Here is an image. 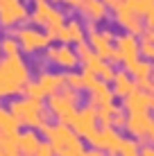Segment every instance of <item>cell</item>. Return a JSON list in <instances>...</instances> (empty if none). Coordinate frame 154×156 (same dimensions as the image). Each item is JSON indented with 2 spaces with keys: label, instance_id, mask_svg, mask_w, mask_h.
Listing matches in <instances>:
<instances>
[{
  "label": "cell",
  "instance_id": "cell-32",
  "mask_svg": "<svg viewBox=\"0 0 154 156\" xmlns=\"http://www.w3.org/2000/svg\"><path fill=\"white\" fill-rule=\"evenodd\" d=\"M34 156H55V149H52V145H50V143H41Z\"/></svg>",
  "mask_w": 154,
  "mask_h": 156
},
{
  "label": "cell",
  "instance_id": "cell-33",
  "mask_svg": "<svg viewBox=\"0 0 154 156\" xmlns=\"http://www.w3.org/2000/svg\"><path fill=\"white\" fill-rule=\"evenodd\" d=\"M125 125H127V115L123 113V111H116V113H113V122H111V127L118 129V127H125Z\"/></svg>",
  "mask_w": 154,
  "mask_h": 156
},
{
  "label": "cell",
  "instance_id": "cell-14",
  "mask_svg": "<svg viewBox=\"0 0 154 156\" xmlns=\"http://www.w3.org/2000/svg\"><path fill=\"white\" fill-rule=\"evenodd\" d=\"M152 125H154V120L150 118V113H129V115H127L125 129H127L134 138H143V136H147V133H150Z\"/></svg>",
  "mask_w": 154,
  "mask_h": 156
},
{
  "label": "cell",
  "instance_id": "cell-6",
  "mask_svg": "<svg viewBox=\"0 0 154 156\" xmlns=\"http://www.w3.org/2000/svg\"><path fill=\"white\" fill-rule=\"evenodd\" d=\"M123 140L125 138L116 131V127H102L88 138L91 147H98L102 152H107L109 156H118L120 154V147H123Z\"/></svg>",
  "mask_w": 154,
  "mask_h": 156
},
{
  "label": "cell",
  "instance_id": "cell-38",
  "mask_svg": "<svg viewBox=\"0 0 154 156\" xmlns=\"http://www.w3.org/2000/svg\"><path fill=\"white\" fill-rule=\"evenodd\" d=\"M59 2H63L66 7H79V2H82V0H59Z\"/></svg>",
  "mask_w": 154,
  "mask_h": 156
},
{
  "label": "cell",
  "instance_id": "cell-26",
  "mask_svg": "<svg viewBox=\"0 0 154 156\" xmlns=\"http://www.w3.org/2000/svg\"><path fill=\"white\" fill-rule=\"evenodd\" d=\"M98 77L102 79V82H113V77H116V70H113V63H109L107 59H104V63L98 68Z\"/></svg>",
  "mask_w": 154,
  "mask_h": 156
},
{
  "label": "cell",
  "instance_id": "cell-42",
  "mask_svg": "<svg viewBox=\"0 0 154 156\" xmlns=\"http://www.w3.org/2000/svg\"><path fill=\"white\" fill-rule=\"evenodd\" d=\"M152 77H154V61H152Z\"/></svg>",
  "mask_w": 154,
  "mask_h": 156
},
{
  "label": "cell",
  "instance_id": "cell-23",
  "mask_svg": "<svg viewBox=\"0 0 154 156\" xmlns=\"http://www.w3.org/2000/svg\"><path fill=\"white\" fill-rule=\"evenodd\" d=\"M116 111H120V109L113 104V102L100 104V106H98V122H100L102 127H111V122H113V113H116Z\"/></svg>",
  "mask_w": 154,
  "mask_h": 156
},
{
  "label": "cell",
  "instance_id": "cell-21",
  "mask_svg": "<svg viewBox=\"0 0 154 156\" xmlns=\"http://www.w3.org/2000/svg\"><path fill=\"white\" fill-rule=\"evenodd\" d=\"M125 70H129L131 75H134L136 82H141V79L152 77V63H150V61H145V59H136V61L127 63Z\"/></svg>",
  "mask_w": 154,
  "mask_h": 156
},
{
  "label": "cell",
  "instance_id": "cell-7",
  "mask_svg": "<svg viewBox=\"0 0 154 156\" xmlns=\"http://www.w3.org/2000/svg\"><path fill=\"white\" fill-rule=\"evenodd\" d=\"M75 106H77V102H73L63 90L48 95V109H50V113L55 115L59 122H63V125H70L73 122V118H75V113H77Z\"/></svg>",
  "mask_w": 154,
  "mask_h": 156
},
{
  "label": "cell",
  "instance_id": "cell-39",
  "mask_svg": "<svg viewBox=\"0 0 154 156\" xmlns=\"http://www.w3.org/2000/svg\"><path fill=\"white\" fill-rule=\"evenodd\" d=\"M147 138H150V140L154 143V125H152V129H150V133H147Z\"/></svg>",
  "mask_w": 154,
  "mask_h": 156
},
{
  "label": "cell",
  "instance_id": "cell-44",
  "mask_svg": "<svg viewBox=\"0 0 154 156\" xmlns=\"http://www.w3.org/2000/svg\"><path fill=\"white\" fill-rule=\"evenodd\" d=\"M152 95H154V84H152Z\"/></svg>",
  "mask_w": 154,
  "mask_h": 156
},
{
  "label": "cell",
  "instance_id": "cell-4",
  "mask_svg": "<svg viewBox=\"0 0 154 156\" xmlns=\"http://www.w3.org/2000/svg\"><path fill=\"white\" fill-rule=\"evenodd\" d=\"M113 32L111 30H102V32H88V45L93 48L95 52H98L102 59H107L109 63H123L118 57V50H116V45L111 41H113Z\"/></svg>",
  "mask_w": 154,
  "mask_h": 156
},
{
  "label": "cell",
  "instance_id": "cell-36",
  "mask_svg": "<svg viewBox=\"0 0 154 156\" xmlns=\"http://www.w3.org/2000/svg\"><path fill=\"white\" fill-rule=\"evenodd\" d=\"M141 156H154V147H150V145H143V147H141Z\"/></svg>",
  "mask_w": 154,
  "mask_h": 156
},
{
  "label": "cell",
  "instance_id": "cell-40",
  "mask_svg": "<svg viewBox=\"0 0 154 156\" xmlns=\"http://www.w3.org/2000/svg\"><path fill=\"white\" fill-rule=\"evenodd\" d=\"M32 2H36V5H39V2H48V0H32Z\"/></svg>",
  "mask_w": 154,
  "mask_h": 156
},
{
  "label": "cell",
  "instance_id": "cell-18",
  "mask_svg": "<svg viewBox=\"0 0 154 156\" xmlns=\"http://www.w3.org/2000/svg\"><path fill=\"white\" fill-rule=\"evenodd\" d=\"M61 43H84V27L79 20H70L59 30V36H57Z\"/></svg>",
  "mask_w": 154,
  "mask_h": 156
},
{
  "label": "cell",
  "instance_id": "cell-19",
  "mask_svg": "<svg viewBox=\"0 0 154 156\" xmlns=\"http://www.w3.org/2000/svg\"><path fill=\"white\" fill-rule=\"evenodd\" d=\"M39 145H41V140H39V136H36L34 129L27 127V131L18 133V152L23 156H34L36 149H39Z\"/></svg>",
  "mask_w": 154,
  "mask_h": 156
},
{
  "label": "cell",
  "instance_id": "cell-22",
  "mask_svg": "<svg viewBox=\"0 0 154 156\" xmlns=\"http://www.w3.org/2000/svg\"><path fill=\"white\" fill-rule=\"evenodd\" d=\"M20 129V122L16 120V115L12 113L9 109H2L0 106V133H18Z\"/></svg>",
  "mask_w": 154,
  "mask_h": 156
},
{
  "label": "cell",
  "instance_id": "cell-29",
  "mask_svg": "<svg viewBox=\"0 0 154 156\" xmlns=\"http://www.w3.org/2000/svg\"><path fill=\"white\" fill-rule=\"evenodd\" d=\"M66 86L82 90V88H84V77H82V73H68V75H66Z\"/></svg>",
  "mask_w": 154,
  "mask_h": 156
},
{
  "label": "cell",
  "instance_id": "cell-37",
  "mask_svg": "<svg viewBox=\"0 0 154 156\" xmlns=\"http://www.w3.org/2000/svg\"><path fill=\"white\" fill-rule=\"evenodd\" d=\"M84 156H104V152L98 149V147H93V149H88V152H84Z\"/></svg>",
  "mask_w": 154,
  "mask_h": 156
},
{
  "label": "cell",
  "instance_id": "cell-30",
  "mask_svg": "<svg viewBox=\"0 0 154 156\" xmlns=\"http://www.w3.org/2000/svg\"><path fill=\"white\" fill-rule=\"evenodd\" d=\"M82 77H84V88H91V86L98 82V73L93 70V68H88V66H84V70H82Z\"/></svg>",
  "mask_w": 154,
  "mask_h": 156
},
{
  "label": "cell",
  "instance_id": "cell-1",
  "mask_svg": "<svg viewBox=\"0 0 154 156\" xmlns=\"http://www.w3.org/2000/svg\"><path fill=\"white\" fill-rule=\"evenodd\" d=\"M43 131V136L50 140L52 149H55V156H84V143L82 136L73 129L70 125H50V122H43L39 127Z\"/></svg>",
  "mask_w": 154,
  "mask_h": 156
},
{
  "label": "cell",
  "instance_id": "cell-12",
  "mask_svg": "<svg viewBox=\"0 0 154 156\" xmlns=\"http://www.w3.org/2000/svg\"><path fill=\"white\" fill-rule=\"evenodd\" d=\"M143 16H138L134 12V9L129 7V2H125L120 9H116V23L120 25V27H125L127 32H131V34H143V23H141Z\"/></svg>",
  "mask_w": 154,
  "mask_h": 156
},
{
  "label": "cell",
  "instance_id": "cell-17",
  "mask_svg": "<svg viewBox=\"0 0 154 156\" xmlns=\"http://www.w3.org/2000/svg\"><path fill=\"white\" fill-rule=\"evenodd\" d=\"M39 84L43 88L45 95H52V93H59V90L66 86V75H57V73H48L43 70L39 75Z\"/></svg>",
  "mask_w": 154,
  "mask_h": 156
},
{
  "label": "cell",
  "instance_id": "cell-5",
  "mask_svg": "<svg viewBox=\"0 0 154 156\" xmlns=\"http://www.w3.org/2000/svg\"><path fill=\"white\" fill-rule=\"evenodd\" d=\"M12 36L18 39V45L25 55H34L39 50H45L50 45V36L43 34V32L34 30V27H23V30H14Z\"/></svg>",
  "mask_w": 154,
  "mask_h": 156
},
{
  "label": "cell",
  "instance_id": "cell-47",
  "mask_svg": "<svg viewBox=\"0 0 154 156\" xmlns=\"http://www.w3.org/2000/svg\"><path fill=\"white\" fill-rule=\"evenodd\" d=\"M0 98H2V95H0Z\"/></svg>",
  "mask_w": 154,
  "mask_h": 156
},
{
  "label": "cell",
  "instance_id": "cell-31",
  "mask_svg": "<svg viewBox=\"0 0 154 156\" xmlns=\"http://www.w3.org/2000/svg\"><path fill=\"white\" fill-rule=\"evenodd\" d=\"M141 55L145 59H150V61H154V43L152 41H141Z\"/></svg>",
  "mask_w": 154,
  "mask_h": 156
},
{
  "label": "cell",
  "instance_id": "cell-9",
  "mask_svg": "<svg viewBox=\"0 0 154 156\" xmlns=\"http://www.w3.org/2000/svg\"><path fill=\"white\" fill-rule=\"evenodd\" d=\"M30 18V12L20 0H0V27H14Z\"/></svg>",
  "mask_w": 154,
  "mask_h": 156
},
{
  "label": "cell",
  "instance_id": "cell-27",
  "mask_svg": "<svg viewBox=\"0 0 154 156\" xmlns=\"http://www.w3.org/2000/svg\"><path fill=\"white\" fill-rule=\"evenodd\" d=\"M23 93L25 95H30V98H36V100H43L45 98V93H43V88H41V84L39 82H27L25 84V88H23Z\"/></svg>",
  "mask_w": 154,
  "mask_h": 156
},
{
  "label": "cell",
  "instance_id": "cell-11",
  "mask_svg": "<svg viewBox=\"0 0 154 156\" xmlns=\"http://www.w3.org/2000/svg\"><path fill=\"white\" fill-rule=\"evenodd\" d=\"M116 50H118L120 61L127 66V63H131V61L138 59V55H141V43L136 41V34L127 32V34H123V36L116 39Z\"/></svg>",
  "mask_w": 154,
  "mask_h": 156
},
{
  "label": "cell",
  "instance_id": "cell-20",
  "mask_svg": "<svg viewBox=\"0 0 154 156\" xmlns=\"http://www.w3.org/2000/svg\"><path fill=\"white\" fill-rule=\"evenodd\" d=\"M88 93H91V104L100 106V104H107V102H113V88H109L107 82H102V79H98L91 88H88Z\"/></svg>",
  "mask_w": 154,
  "mask_h": 156
},
{
  "label": "cell",
  "instance_id": "cell-45",
  "mask_svg": "<svg viewBox=\"0 0 154 156\" xmlns=\"http://www.w3.org/2000/svg\"><path fill=\"white\" fill-rule=\"evenodd\" d=\"M0 57H2V50H0Z\"/></svg>",
  "mask_w": 154,
  "mask_h": 156
},
{
  "label": "cell",
  "instance_id": "cell-24",
  "mask_svg": "<svg viewBox=\"0 0 154 156\" xmlns=\"http://www.w3.org/2000/svg\"><path fill=\"white\" fill-rule=\"evenodd\" d=\"M50 9H52V5H48V2H39L34 7V12L30 14V20L34 25H45L48 23V16H50Z\"/></svg>",
  "mask_w": 154,
  "mask_h": 156
},
{
  "label": "cell",
  "instance_id": "cell-13",
  "mask_svg": "<svg viewBox=\"0 0 154 156\" xmlns=\"http://www.w3.org/2000/svg\"><path fill=\"white\" fill-rule=\"evenodd\" d=\"M125 109L127 113H147L152 109V93L136 88L134 93H129L125 98Z\"/></svg>",
  "mask_w": 154,
  "mask_h": 156
},
{
  "label": "cell",
  "instance_id": "cell-28",
  "mask_svg": "<svg viewBox=\"0 0 154 156\" xmlns=\"http://www.w3.org/2000/svg\"><path fill=\"white\" fill-rule=\"evenodd\" d=\"M120 156H141V147H138V143H134V140H123Z\"/></svg>",
  "mask_w": 154,
  "mask_h": 156
},
{
  "label": "cell",
  "instance_id": "cell-16",
  "mask_svg": "<svg viewBox=\"0 0 154 156\" xmlns=\"http://www.w3.org/2000/svg\"><path fill=\"white\" fill-rule=\"evenodd\" d=\"M138 88V84H136V79L131 77V73L129 70H120V73H116V77H113V95L116 98H127L129 93H134V90Z\"/></svg>",
  "mask_w": 154,
  "mask_h": 156
},
{
  "label": "cell",
  "instance_id": "cell-25",
  "mask_svg": "<svg viewBox=\"0 0 154 156\" xmlns=\"http://www.w3.org/2000/svg\"><path fill=\"white\" fill-rule=\"evenodd\" d=\"M0 50H2L5 57H12V55H20V45H18V39L16 36H5L0 41Z\"/></svg>",
  "mask_w": 154,
  "mask_h": 156
},
{
  "label": "cell",
  "instance_id": "cell-2",
  "mask_svg": "<svg viewBox=\"0 0 154 156\" xmlns=\"http://www.w3.org/2000/svg\"><path fill=\"white\" fill-rule=\"evenodd\" d=\"M27 82H30V68L20 55H12L5 61H0V95L23 93Z\"/></svg>",
  "mask_w": 154,
  "mask_h": 156
},
{
  "label": "cell",
  "instance_id": "cell-46",
  "mask_svg": "<svg viewBox=\"0 0 154 156\" xmlns=\"http://www.w3.org/2000/svg\"><path fill=\"white\" fill-rule=\"evenodd\" d=\"M147 2H154V0H147Z\"/></svg>",
  "mask_w": 154,
  "mask_h": 156
},
{
  "label": "cell",
  "instance_id": "cell-8",
  "mask_svg": "<svg viewBox=\"0 0 154 156\" xmlns=\"http://www.w3.org/2000/svg\"><path fill=\"white\" fill-rule=\"evenodd\" d=\"M70 127L75 129L82 138H91L95 131H98V109H95V104H88L84 106V109H79L75 118H73Z\"/></svg>",
  "mask_w": 154,
  "mask_h": 156
},
{
  "label": "cell",
  "instance_id": "cell-34",
  "mask_svg": "<svg viewBox=\"0 0 154 156\" xmlns=\"http://www.w3.org/2000/svg\"><path fill=\"white\" fill-rule=\"evenodd\" d=\"M145 23L147 27H154V7H150V12L145 14Z\"/></svg>",
  "mask_w": 154,
  "mask_h": 156
},
{
  "label": "cell",
  "instance_id": "cell-35",
  "mask_svg": "<svg viewBox=\"0 0 154 156\" xmlns=\"http://www.w3.org/2000/svg\"><path fill=\"white\" fill-rule=\"evenodd\" d=\"M143 39H145V41H152V43H154V27H147L145 32H143Z\"/></svg>",
  "mask_w": 154,
  "mask_h": 156
},
{
  "label": "cell",
  "instance_id": "cell-43",
  "mask_svg": "<svg viewBox=\"0 0 154 156\" xmlns=\"http://www.w3.org/2000/svg\"><path fill=\"white\" fill-rule=\"evenodd\" d=\"M152 111H154V95H152Z\"/></svg>",
  "mask_w": 154,
  "mask_h": 156
},
{
  "label": "cell",
  "instance_id": "cell-3",
  "mask_svg": "<svg viewBox=\"0 0 154 156\" xmlns=\"http://www.w3.org/2000/svg\"><path fill=\"white\" fill-rule=\"evenodd\" d=\"M9 111L16 115V120L20 122V127H30V129H36L45 122V111H43V104L41 100L36 98H23V100H14L9 104Z\"/></svg>",
  "mask_w": 154,
  "mask_h": 156
},
{
  "label": "cell",
  "instance_id": "cell-10",
  "mask_svg": "<svg viewBox=\"0 0 154 156\" xmlns=\"http://www.w3.org/2000/svg\"><path fill=\"white\" fill-rule=\"evenodd\" d=\"M45 59H48L50 63H57V66L66 68V70H73V68L79 63L77 50H73L68 43H63V45H59V48H48Z\"/></svg>",
  "mask_w": 154,
  "mask_h": 156
},
{
  "label": "cell",
  "instance_id": "cell-15",
  "mask_svg": "<svg viewBox=\"0 0 154 156\" xmlns=\"http://www.w3.org/2000/svg\"><path fill=\"white\" fill-rule=\"evenodd\" d=\"M77 9L91 23H100L107 18V2H102V0H82Z\"/></svg>",
  "mask_w": 154,
  "mask_h": 156
},
{
  "label": "cell",
  "instance_id": "cell-41",
  "mask_svg": "<svg viewBox=\"0 0 154 156\" xmlns=\"http://www.w3.org/2000/svg\"><path fill=\"white\" fill-rule=\"evenodd\" d=\"M102 2H107V7H109V5H111V2H113V0H102Z\"/></svg>",
  "mask_w": 154,
  "mask_h": 156
}]
</instances>
